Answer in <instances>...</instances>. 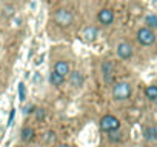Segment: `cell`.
<instances>
[{
  "instance_id": "e0dca14e",
  "label": "cell",
  "mask_w": 157,
  "mask_h": 147,
  "mask_svg": "<svg viewBox=\"0 0 157 147\" xmlns=\"http://www.w3.org/2000/svg\"><path fill=\"white\" fill-rule=\"evenodd\" d=\"M19 100L23 103L26 100V88H25V83H19Z\"/></svg>"
},
{
  "instance_id": "8992f818",
  "label": "cell",
  "mask_w": 157,
  "mask_h": 147,
  "mask_svg": "<svg viewBox=\"0 0 157 147\" xmlns=\"http://www.w3.org/2000/svg\"><path fill=\"white\" fill-rule=\"evenodd\" d=\"M102 74H103V78L106 83L113 81V75H114V64L111 61H103L102 63Z\"/></svg>"
},
{
  "instance_id": "6da1fadb",
  "label": "cell",
  "mask_w": 157,
  "mask_h": 147,
  "mask_svg": "<svg viewBox=\"0 0 157 147\" xmlns=\"http://www.w3.org/2000/svg\"><path fill=\"white\" fill-rule=\"evenodd\" d=\"M113 97H114V100H119V101L128 100L131 97V86H129V83L120 81V83L114 84V88H113Z\"/></svg>"
},
{
  "instance_id": "44dd1931",
  "label": "cell",
  "mask_w": 157,
  "mask_h": 147,
  "mask_svg": "<svg viewBox=\"0 0 157 147\" xmlns=\"http://www.w3.org/2000/svg\"><path fill=\"white\" fill-rule=\"evenodd\" d=\"M14 117H16V109H11V113H10V118H8V126H11L14 123Z\"/></svg>"
},
{
  "instance_id": "7c38bea8",
  "label": "cell",
  "mask_w": 157,
  "mask_h": 147,
  "mask_svg": "<svg viewBox=\"0 0 157 147\" xmlns=\"http://www.w3.org/2000/svg\"><path fill=\"white\" fill-rule=\"evenodd\" d=\"M145 139L146 141H155L157 139V126H149L145 129Z\"/></svg>"
},
{
  "instance_id": "5b68a950",
  "label": "cell",
  "mask_w": 157,
  "mask_h": 147,
  "mask_svg": "<svg viewBox=\"0 0 157 147\" xmlns=\"http://www.w3.org/2000/svg\"><path fill=\"white\" fill-rule=\"evenodd\" d=\"M117 55H119L122 60L131 58V55H132V46H131L129 43H126V41L119 43V46H117Z\"/></svg>"
},
{
  "instance_id": "277c9868",
  "label": "cell",
  "mask_w": 157,
  "mask_h": 147,
  "mask_svg": "<svg viewBox=\"0 0 157 147\" xmlns=\"http://www.w3.org/2000/svg\"><path fill=\"white\" fill-rule=\"evenodd\" d=\"M137 40L143 46H151L155 41V35H154V32L149 28H140L137 31Z\"/></svg>"
},
{
  "instance_id": "52a82bcc",
  "label": "cell",
  "mask_w": 157,
  "mask_h": 147,
  "mask_svg": "<svg viewBox=\"0 0 157 147\" xmlns=\"http://www.w3.org/2000/svg\"><path fill=\"white\" fill-rule=\"evenodd\" d=\"M82 37H83V40L88 41V43L96 41L97 37H99V29H97L96 26H88V28H85V31L82 32Z\"/></svg>"
},
{
  "instance_id": "4fadbf2b",
  "label": "cell",
  "mask_w": 157,
  "mask_h": 147,
  "mask_svg": "<svg viewBox=\"0 0 157 147\" xmlns=\"http://www.w3.org/2000/svg\"><path fill=\"white\" fill-rule=\"evenodd\" d=\"M49 81L52 83V86H62L63 84V81H65V77L63 75H60V74H57V72H51V75H49Z\"/></svg>"
},
{
  "instance_id": "5bb4252c",
  "label": "cell",
  "mask_w": 157,
  "mask_h": 147,
  "mask_svg": "<svg viewBox=\"0 0 157 147\" xmlns=\"http://www.w3.org/2000/svg\"><path fill=\"white\" fill-rule=\"evenodd\" d=\"M145 95H146V98L151 100V101L157 100V86H148V88L145 89Z\"/></svg>"
},
{
  "instance_id": "7402d4cb",
  "label": "cell",
  "mask_w": 157,
  "mask_h": 147,
  "mask_svg": "<svg viewBox=\"0 0 157 147\" xmlns=\"http://www.w3.org/2000/svg\"><path fill=\"white\" fill-rule=\"evenodd\" d=\"M56 147H71V145H68V144H59V145H56Z\"/></svg>"
},
{
  "instance_id": "d6986e66",
  "label": "cell",
  "mask_w": 157,
  "mask_h": 147,
  "mask_svg": "<svg viewBox=\"0 0 157 147\" xmlns=\"http://www.w3.org/2000/svg\"><path fill=\"white\" fill-rule=\"evenodd\" d=\"M33 83H34V84H40V83H42V74H40V72H36V74H34Z\"/></svg>"
},
{
  "instance_id": "ba28073f",
  "label": "cell",
  "mask_w": 157,
  "mask_h": 147,
  "mask_svg": "<svg viewBox=\"0 0 157 147\" xmlns=\"http://www.w3.org/2000/svg\"><path fill=\"white\" fill-rule=\"evenodd\" d=\"M97 19H99V22L102 23V25H111L113 23V20H114V13L111 11V9H102L100 13H99V16H97Z\"/></svg>"
},
{
  "instance_id": "2e32d148",
  "label": "cell",
  "mask_w": 157,
  "mask_h": 147,
  "mask_svg": "<svg viewBox=\"0 0 157 147\" xmlns=\"http://www.w3.org/2000/svg\"><path fill=\"white\" fill-rule=\"evenodd\" d=\"M145 23H146V28H157V16H154V14H149V16H146L145 17Z\"/></svg>"
},
{
  "instance_id": "ac0fdd59",
  "label": "cell",
  "mask_w": 157,
  "mask_h": 147,
  "mask_svg": "<svg viewBox=\"0 0 157 147\" xmlns=\"http://www.w3.org/2000/svg\"><path fill=\"white\" fill-rule=\"evenodd\" d=\"M108 138H109L111 141H120V139H122V133H119L117 130H114V132H109Z\"/></svg>"
},
{
  "instance_id": "9c48e42d",
  "label": "cell",
  "mask_w": 157,
  "mask_h": 147,
  "mask_svg": "<svg viewBox=\"0 0 157 147\" xmlns=\"http://www.w3.org/2000/svg\"><path fill=\"white\" fill-rule=\"evenodd\" d=\"M69 83H71V86H74V88H82L83 83H85L83 74L78 72V70H74L71 75H69Z\"/></svg>"
},
{
  "instance_id": "7a4b0ae2",
  "label": "cell",
  "mask_w": 157,
  "mask_h": 147,
  "mask_svg": "<svg viewBox=\"0 0 157 147\" xmlns=\"http://www.w3.org/2000/svg\"><path fill=\"white\" fill-rule=\"evenodd\" d=\"M54 20L59 26L62 28H68L72 22H74V16L72 13H69L68 9H57L54 13Z\"/></svg>"
},
{
  "instance_id": "3957f363",
  "label": "cell",
  "mask_w": 157,
  "mask_h": 147,
  "mask_svg": "<svg viewBox=\"0 0 157 147\" xmlns=\"http://www.w3.org/2000/svg\"><path fill=\"white\" fill-rule=\"evenodd\" d=\"M119 127H120V121L114 115H105L100 120V129L103 132H106V133L114 132V130H119Z\"/></svg>"
},
{
  "instance_id": "ffe728a7",
  "label": "cell",
  "mask_w": 157,
  "mask_h": 147,
  "mask_svg": "<svg viewBox=\"0 0 157 147\" xmlns=\"http://www.w3.org/2000/svg\"><path fill=\"white\" fill-rule=\"evenodd\" d=\"M36 118H37L39 121H42V120L45 118V109H42V107L37 109V110H36Z\"/></svg>"
},
{
  "instance_id": "30bf717a",
  "label": "cell",
  "mask_w": 157,
  "mask_h": 147,
  "mask_svg": "<svg viewBox=\"0 0 157 147\" xmlns=\"http://www.w3.org/2000/svg\"><path fill=\"white\" fill-rule=\"evenodd\" d=\"M54 72H57V74H60V75L65 77V75L69 74V64L66 61H57L54 64Z\"/></svg>"
},
{
  "instance_id": "8fae6325",
  "label": "cell",
  "mask_w": 157,
  "mask_h": 147,
  "mask_svg": "<svg viewBox=\"0 0 157 147\" xmlns=\"http://www.w3.org/2000/svg\"><path fill=\"white\" fill-rule=\"evenodd\" d=\"M34 135H36V132H34L33 127H23L22 129V133H20V138H22L23 142H29L34 138Z\"/></svg>"
},
{
  "instance_id": "9a60e30c",
  "label": "cell",
  "mask_w": 157,
  "mask_h": 147,
  "mask_svg": "<svg viewBox=\"0 0 157 147\" xmlns=\"http://www.w3.org/2000/svg\"><path fill=\"white\" fill-rule=\"evenodd\" d=\"M54 141H56V133H54L52 130L46 132L45 136H43V139H42L43 145H51V144H54Z\"/></svg>"
}]
</instances>
